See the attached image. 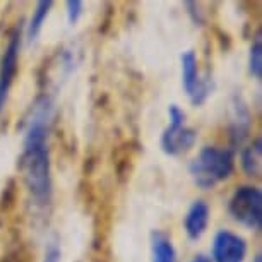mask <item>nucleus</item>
Returning a JSON list of instances; mask_svg holds the SVG:
<instances>
[{"instance_id": "nucleus-1", "label": "nucleus", "mask_w": 262, "mask_h": 262, "mask_svg": "<svg viewBox=\"0 0 262 262\" xmlns=\"http://www.w3.org/2000/svg\"><path fill=\"white\" fill-rule=\"evenodd\" d=\"M48 122H50V101L41 98L26 130L23 152L24 180L38 204H47L52 192Z\"/></svg>"}, {"instance_id": "nucleus-2", "label": "nucleus", "mask_w": 262, "mask_h": 262, "mask_svg": "<svg viewBox=\"0 0 262 262\" xmlns=\"http://www.w3.org/2000/svg\"><path fill=\"white\" fill-rule=\"evenodd\" d=\"M233 152L230 149L207 146L190 163L189 171L197 187H201V189H212L220 182L228 179L231 171H233Z\"/></svg>"}, {"instance_id": "nucleus-3", "label": "nucleus", "mask_w": 262, "mask_h": 262, "mask_svg": "<svg viewBox=\"0 0 262 262\" xmlns=\"http://www.w3.org/2000/svg\"><path fill=\"white\" fill-rule=\"evenodd\" d=\"M230 214L240 225L252 230H260L262 226V194L257 187H240L231 195L228 204Z\"/></svg>"}, {"instance_id": "nucleus-4", "label": "nucleus", "mask_w": 262, "mask_h": 262, "mask_svg": "<svg viewBox=\"0 0 262 262\" xmlns=\"http://www.w3.org/2000/svg\"><path fill=\"white\" fill-rule=\"evenodd\" d=\"M168 113H170V127L161 136V147L166 155L177 156L194 146L197 134L194 128L185 125V113L177 105H171Z\"/></svg>"}, {"instance_id": "nucleus-5", "label": "nucleus", "mask_w": 262, "mask_h": 262, "mask_svg": "<svg viewBox=\"0 0 262 262\" xmlns=\"http://www.w3.org/2000/svg\"><path fill=\"white\" fill-rule=\"evenodd\" d=\"M182 77H184V88L194 105H201L209 95L211 82L207 79H201L199 69H197L195 53L189 50L182 55Z\"/></svg>"}, {"instance_id": "nucleus-6", "label": "nucleus", "mask_w": 262, "mask_h": 262, "mask_svg": "<svg viewBox=\"0 0 262 262\" xmlns=\"http://www.w3.org/2000/svg\"><path fill=\"white\" fill-rule=\"evenodd\" d=\"M19 48H21V34H19V31H14L9 38L7 48L2 55V62H0V112L6 106L9 91H11V86L17 72Z\"/></svg>"}, {"instance_id": "nucleus-7", "label": "nucleus", "mask_w": 262, "mask_h": 262, "mask_svg": "<svg viewBox=\"0 0 262 262\" xmlns=\"http://www.w3.org/2000/svg\"><path fill=\"white\" fill-rule=\"evenodd\" d=\"M247 244L242 236L231 231H220L212 245V259L214 262H244Z\"/></svg>"}, {"instance_id": "nucleus-8", "label": "nucleus", "mask_w": 262, "mask_h": 262, "mask_svg": "<svg viewBox=\"0 0 262 262\" xmlns=\"http://www.w3.org/2000/svg\"><path fill=\"white\" fill-rule=\"evenodd\" d=\"M209 221V206L204 201H195L185 216V231L192 240L201 238Z\"/></svg>"}, {"instance_id": "nucleus-9", "label": "nucleus", "mask_w": 262, "mask_h": 262, "mask_svg": "<svg viewBox=\"0 0 262 262\" xmlns=\"http://www.w3.org/2000/svg\"><path fill=\"white\" fill-rule=\"evenodd\" d=\"M152 262H177V252L171 240L160 231L152 235Z\"/></svg>"}, {"instance_id": "nucleus-10", "label": "nucleus", "mask_w": 262, "mask_h": 262, "mask_svg": "<svg viewBox=\"0 0 262 262\" xmlns=\"http://www.w3.org/2000/svg\"><path fill=\"white\" fill-rule=\"evenodd\" d=\"M52 6H53L52 0L38 2L36 9H34V12H33L31 21H29V26H28V39L29 41H33V39L39 34V31H41V26H43V23H45V19L48 16V12H50Z\"/></svg>"}, {"instance_id": "nucleus-11", "label": "nucleus", "mask_w": 262, "mask_h": 262, "mask_svg": "<svg viewBox=\"0 0 262 262\" xmlns=\"http://www.w3.org/2000/svg\"><path fill=\"white\" fill-rule=\"evenodd\" d=\"M260 141H257L254 146H250L249 149L244 151L242 155V165H244V170L249 173V175H259L260 173Z\"/></svg>"}, {"instance_id": "nucleus-12", "label": "nucleus", "mask_w": 262, "mask_h": 262, "mask_svg": "<svg viewBox=\"0 0 262 262\" xmlns=\"http://www.w3.org/2000/svg\"><path fill=\"white\" fill-rule=\"evenodd\" d=\"M250 74L255 79L262 77V45H260V36L255 38V41L252 43V48H250Z\"/></svg>"}, {"instance_id": "nucleus-13", "label": "nucleus", "mask_w": 262, "mask_h": 262, "mask_svg": "<svg viewBox=\"0 0 262 262\" xmlns=\"http://www.w3.org/2000/svg\"><path fill=\"white\" fill-rule=\"evenodd\" d=\"M67 16H69V23L74 24L77 23L79 16H81L82 12V2H79V0H69L67 2Z\"/></svg>"}, {"instance_id": "nucleus-14", "label": "nucleus", "mask_w": 262, "mask_h": 262, "mask_svg": "<svg viewBox=\"0 0 262 262\" xmlns=\"http://www.w3.org/2000/svg\"><path fill=\"white\" fill-rule=\"evenodd\" d=\"M45 262H60V250H58V247L55 244L48 247L45 254Z\"/></svg>"}, {"instance_id": "nucleus-15", "label": "nucleus", "mask_w": 262, "mask_h": 262, "mask_svg": "<svg viewBox=\"0 0 262 262\" xmlns=\"http://www.w3.org/2000/svg\"><path fill=\"white\" fill-rule=\"evenodd\" d=\"M192 262H211L209 259H207V257L206 255H197L195 257V259L194 260H192Z\"/></svg>"}, {"instance_id": "nucleus-16", "label": "nucleus", "mask_w": 262, "mask_h": 262, "mask_svg": "<svg viewBox=\"0 0 262 262\" xmlns=\"http://www.w3.org/2000/svg\"><path fill=\"white\" fill-rule=\"evenodd\" d=\"M255 262H260V255H257V257H255Z\"/></svg>"}]
</instances>
